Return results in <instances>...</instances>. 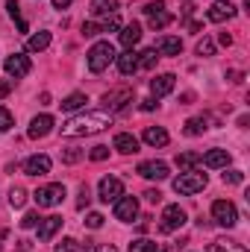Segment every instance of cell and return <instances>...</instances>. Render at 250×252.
Wrapping results in <instances>:
<instances>
[{"label": "cell", "mask_w": 250, "mask_h": 252, "mask_svg": "<svg viewBox=\"0 0 250 252\" xmlns=\"http://www.w3.org/2000/svg\"><path fill=\"white\" fill-rule=\"evenodd\" d=\"M109 126H112L109 112H83V115H74L71 121H65L62 135L65 138H83V135H97Z\"/></svg>", "instance_id": "obj_1"}, {"label": "cell", "mask_w": 250, "mask_h": 252, "mask_svg": "<svg viewBox=\"0 0 250 252\" xmlns=\"http://www.w3.org/2000/svg\"><path fill=\"white\" fill-rule=\"evenodd\" d=\"M112 62H115V47H112V41H97V44L85 53V64H88L91 73H103Z\"/></svg>", "instance_id": "obj_2"}, {"label": "cell", "mask_w": 250, "mask_h": 252, "mask_svg": "<svg viewBox=\"0 0 250 252\" xmlns=\"http://www.w3.org/2000/svg\"><path fill=\"white\" fill-rule=\"evenodd\" d=\"M206 185H209V176L200 173V170H183V173L174 179V190H177L180 196H194V193H200Z\"/></svg>", "instance_id": "obj_3"}, {"label": "cell", "mask_w": 250, "mask_h": 252, "mask_svg": "<svg viewBox=\"0 0 250 252\" xmlns=\"http://www.w3.org/2000/svg\"><path fill=\"white\" fill-rule=\"evenodd\" d=\"M33 199H36V205H39V208H56V205L65 199V185H62V182L42 185V188L33 193Z\"/></svg>", "instance_id": "obj_4"}, {"label": "cell", "mask_w": 250, "mask_h": 252, "mask_svg": "<svg viewBox=\"0 0 250 252\" xmlns=\"http://www.w3.org/2000/svg\"><path fill=\"white\" fill-rule=\"evenodd\" d=\"M212 220L224 229H233L239 223V208L230 202V199H215L212 202Z\"/></svg>", "instance_id": "obj_5"}, {"label": "cell", "mask_w": 250, "mask_h": 252, "mask_svg": "<svg viewBox=\"0 0 250 252\" xmlns=\"http://www.w3.org/2000/svg\"><path fill=\"white\" fill-rule=\"evenodd\" d=\"M144 15H147L150 30H165V27L174 21V15L165 9V0H150V3L144 6Z\"/></svg>", "instance_id": "obj_6"}, {"label": "cell", "mask_w": 250, "mask_h": 252, "mask_svg": "<svg viewBox=\"0 0 250 252\" xmlns=\"http://www.w3.org/2000/svg\"><path fill=\"white\" fill-rule=\"evenodd\" d=\"M186 226V211L180 208V205H165V211H162V217H159V229L165 232V235H171V232H177V229H183Z\"/></svg>", "instance_id": "obj_7"}, {"label": "cell", "mask_w": 250, "mask_h": 252, "mask_svg": "<svg viewBox=\"0 0 250 252\" xmlns=\"http://www.w3.org/2000/svg\"><path fill=\"white\" fill-rule=\"evenodd\" d=\"M97 196L109 205V202H118L121 196H124V182L118 179V176H103L100 179V185H97Z\"/></svg>", "instance_id": "obj_8"}, {"label": "cell", "mask_w": 250, "mask_h": 252, "mask_svg": "<svg viewBox=\"0 0 250 252\" xmlns=\"http://www.w3.org/2000/svg\"><path fill=\"white\" fill-rule=\"evenodd\" d=\"M126 103H132V88H115V91L103 94V106L109 112H121V109H126Z\"/></svg>", "instance_id": "obj_9"}, {"label": "cell", "mask_w": 250, "mask_h": 252, "mask_svg": "<svg viewBox=\"0 0 250 252\" xmlns=\"http://www.w3.org/2000/svg\"><path fill=\"white\" fill-rule=\"evenodd\" d=\"M30 56H24V53H12L6 62H3V70L9 73V76H15V79H21V76H27L30 73Z\"/></svg>", "instance_id": "obj_10"}, {"label": "cell", "mask_w": 250, "mask_h": 252, "mask_svg": "<svg viewBox=\"0 0 250 252\" xmlns=\"http://www.w3.org/2000/svg\"><path fill=\"white\" fill-rule=\"evenodd\" d=\"M135 217H138V199H135V196H121V199L115 202V220L132 223Z\"/></svg>", "instance_id": "obj_11"}, {"label": "cell", "mask_w": 250, "mask_h": 252, "mask_svg": "<svg viewBox=\"0 0 250 252\" xmlns=\"http://www.w3.org/2000/svg\"><path fill=\"white\" fill-rule=\"evenodd\" d=\"M206 18H209L212 24H224V21H230V18H236V6H233L230 0H215V3L209 6V12H206Z\"/></svg>", "instance_id": "obj_12"}, {"label": "cell", "mask_w": 250, "mask_h": 252, "mask_svg": "<svg viewBox=\"0 0 250 252\" xmlns=\"http://www.w3.org/2000/svg\"><path fill=\"white\" fill-rule=\"evenodd\" d=\"M174 85H177V76H174V73H159L156 79H150V94H153V100L168 97V94L174 91Z\"/></svg>", "instance_id": "obj_13"}, {"label": "cell", "mask_w": 250, "mask_h": 252, "mask_svg": "<svg viewBox=\"0 0 250 252\" xmlns=\"http://www.w3.org/2000/svg\"><path fill=\"white\" fill-rule=\"evenodd\" d=\"M50 167H53L50 156H30V158L24 161V173H27V176H47Z\"/></svg>", "instance_id": "obj_14"}, {"label": "cell", "mask_w": 250, "mask_h": 252, "mask_svg": "<svg viewBox=\"0 0 250 252\" xmlns=\"http://www.w3.org/2000/svg\"><path fill=\"white\" fill-rule=\"evenodd\" d=\"M135 173L144 176V179L162 182V179H168V164H165V161H141V164L135 167Z\"/></svg>", "instance_id": "obj_15"}, {"label": "cell", "mask_w": 250, "mask_h": 252, "mask_svg": "<svg viewBox=\"0 0 250 252\" xmlns=\"http://www.w3.org/2000/svg\"><path fill=\"white\" fill-rule=\"evenodd\" d=\"M153 50H156L159 56H180V53H183V41H180L177 35H162V38H156Z\"/></svg>", "instance_id": "obj_16"}, {"label": "cell", "mask_w": 250, "mask_h": 252, "mask_svg": "<svg viewBox=\"0 0 250 252\" xmlns=\"http://www.w3.org/2000/svg\"><path fill=\"white\" fill-rule=\"evenodd\" d=\"M50 129H53V118H50V115H36L33 124H30V129H27V135H30L33 141H39V138H47Z\"/></svg>", "instance_id": "obj_17"}, {"label": "cell", "mask_w": 250, "mask_h": 252, "mask_svg": "<svg viewBox=\"0 0 250 252\" xmlns=\"http://www.w3.org/2000/svg\"><path fill=\"white\" fill-rule=\"evenodd\" d=\"M200 161H203V167H212V170H227V164H230V153L227 150H209L206 156H200Z\"/></svg>", "instance_id": "obj_18"}, {"label": "cell", "mask_w": 250, "mask_h": 252, "mask_svg": "<svg viewBox=\"0 0 250 252\" xmlns=\"http://www.w3.org/2000/svg\"><path fill=\"white\" fill-rule=\"evenodd\" d=\"M62 223L65 220L56 217V214H53V217H42V223H39V241H50V238L62 229Z\"/></svg>", "instance_id": "obj_19"}, {"label": "cell", "mask_w": 250, "mask_h": 252, "mask_svg": "<svg viewBox=\"0 0 250 252\" xmlns=\"http://www.w3.org/2000/svg\"><path fill=\"white\" fill-rule=\"evenodd\" d=\"M112 147H115L118 153H124V156H132V153H138V138L129 135V132H118L115 141H112Z\"/></svg>", "instance_id": "obj_20"}, {"label": "cell", "mask_w": 250, "mask_h": 252, "mask_svg": "<svg viewBox=\"0 0 250 252\" xmlns=\"http://www.w3.org/2000/svg\"><path fill=\"white\" fill-rule=\"evenodd\" d=\"M141 138H144V144H150V147H165V144L171 141V135H168L162 126H147Z\"/></svg>", "instance_id": "obj_21"}, {"label": "cell", "mask_w": 250, "mask_h": 252, "mask_svg": "<svg viewBox=\"0 0 250 252\" xmlns=\"http://www.w3.org/2000/svg\"><path fill=\"white\" fill-rule=\"evenodd\" d=\"M118 38H121V44H124L126 50H132V47L141 41V27H138V24H126V27H121Z\"/></svg>", "instance_id": "obj_22"}, {"label": "cell", "mask_w": 250, "mask_h": 252, "mask_svg": "<svg viewBox=\"0 0 250 252\" xmlns=\"http://www.w3.org/2000/svg\"><path fill=\"white\" fill-rule=\"evenodd\" d=\"M215 124L212 115H197V118H188L186 121V135H203L209 126Z\"/></svg>", "instance_id": "obj_23"}, {"label": "cell", "mask_w": 250, "mask_h": 252, "mask_svg": "<svg viewBox=\"0 0 250 252\" xmlns=\"http://www.w3.org/2000/svg\"><path fill=\"white\" fill-rule=\"evenodd\" d=\"M115 62H118V70H121L124 76H132V73L138 70V53H132V50H124L121 56H115Z\"/></svg>", "instance_id": "obj_24"}, {"label": "cell", "mask_w": 250, "mask_h": 252, "mask_svg": "<svg viewBox=\"0 0 250 252\" xmlns=\"http://www.w3.org/2000/svg\"><path fill=\"white\" fill-rule=\"evenodd\" d=\"M47 47H50V32H47V30L30 35V41H27V50H30V53H42V50H47Z\"/></svg>", "instance_id": "obj_25"}, {"label": "cell", "mask_w": 250, "mask_h": 252, "mask_svg": "<svg viewBox=\"0 0 250 252\" xmlns=\"http://www.w3.org/2000/svg\"><path fill=\"white\" fill-rule=\"evenodd\" d=\"M91 15H94V18L118 15V3H115V0H94V3H91Z\"/></svg>", "instance_id": "obj_26"}, {"label": "cell", "mask_w": 250, "mask_h": 252, "mask_svg": "<svg viewBox=\"0 0 250 252\" xmlns=\"http://www.w3.org/2000/svg\"><path fill=\"white\" fill-rule=\"evenodd\" d=\"M206 252H248L242 244H236V241H227V238H218V241H212L209 244V250Z\"/></svg>", "instance_id": "obj_27"}, {"label": "cell", "mask_w": 250, "mask_h": 252, "mask_svg": "<svg viewBox=\"0 0 250 252\" xmlns=\"http://www.w3.org/2000/svg\"><path fill=\"white\" fill-rule=\"evenodd\" d=\"M85 103H88V100H85V94H80V91H77V94H68L59 106H62V112H77V109H83Z\"/></svg>", "instance_id": "obj_28"}, {"label": "cell", "mask_w": 250, "mask_h": 252, "mask_svg": "<svg viewBox=\"0 0 250 252\" xmlns=\"http://www.w3.org/2000/svg\"><path fill=\"white\" fill-rule=\"evenodd\" d=\"M200 164V153H177V167L180 170H194Z\"/></svg>", "instance_id": "obj_29"}, {"label": "cell", "mask_w": 250, "mask_h": 252, "mask_svg": "<svg viewBox=\"0 0 250 252\" xmlns=\"http://www.w3.org/2000/svg\"><path fill=\"white\" fill-rule=\"evenodd\" d=\"M6 9H9V18H12V21H18V30H21V32H30L27 21L21 18V6H18V0H9V3H6Z\"/></svg>", "instance_id": "obj_30"}, {"label": "cell", "mask_w": 250, "mask_h": 252, "mask_svg": "<svg viewBox=\"0 0 250 252\" xmlns=\"http://www.w3.org/2000/svg\"><path fill=\"white\" fill-rule=\"evenodd\" d=\"M24 202H27V190L21 188V185H15V188L9 190V205L12 208H24Z\"/></svg>", "instance_id": "obj_31"}, {"label": "cell", "mask_w": 250, "mask_h": 252, "mask_svg": "<svg viewBox=\"0 0 250 252\" xmlns=\"http://www.w3.org/2000/svg\"><path fill=\"white\" fill-rule=\"evenodd\" d=\"M129 252H156V241H147V238H138L129 244Z\"/></svg>", "instance_id": "obj_32"}, {"label": "cell", "mask_w": 250, "mask_h": 252, "mask_svg": "<svg viewBox=\"0 0 250 252\" xmlns=\"http://www.w3.org/2000/svg\"><path fill=\"white\" fill-rule=\"evenodd\" d=\"M156 59H159V53H156L153 47H147L144 53H138V67H153Z\"/></svg>", "instance_id": "obj_33"}, {"label": "cell", "mask_w": 250, "mask_h": 252, "mask_svg": "<svg viewBox=\"0 0 250 252\" xmlns=\"http://www.w3.org/2000/svg\"><path fill=\"white\" fill-rule=\"evenodd\" d=\"M83 156H85V153H83V150H77V147H65V150H62V161H65V164H77Z\"/></svg>", "instance_id": "obj_34"}, {"label": "cell", "mask_w": 250, "mask_h": 252, "mask_svg": "<svg viewBox=\"0 0 250 252\" xmlns=\"http://www.w3.org/2000/svg\"><path fill=\"white\" fill-rule=\"evenodd\" d=\"M197 56H215V41L212 38H200L197 41Z\"/></svg>", "instance_id": "obj_35"}, {"label": "cell", "mask_w": 250, "mask_h": 252, "mask_svg": "<svg viewBox=\"0 0 250 252\" xmlns=\"http://www.w3.org/2000/svg\"><path fill=\"white\" fill-rule=\"evenodd\" d=\"M12 126H15V118H12V112L0 106V132H9Z\"/></svg>", "instance_id": "obj_36"}, {"label": "cell", "mask_w": 250, "mask_h": 252, "mask_svg": "<svg viewBox=\"0 0 250 252\" xmlns=\"http://www.w3.org/2000/svg\"><path fill=\"white\" fill-rule=\"evenodd\" d=\"M88 158H91V161H103V158H109V147H103V144L91 147V150H88Z\"/></svg>", "instance_id": "obj_37"}, {"label": "cell", "mask_w": 250, "mask_h": 252, "mask_svg": "<svg viewBox=\"0 0 250 252\" xmlns=\"http://www.w3.org/2000/svg\"><path fill=\"white\" fill-rule=\"evenodd\" d=\"M39 223H42V217H39V211H27V214L21 217V226H24V229H36Z\"/></svg>", "instance_id": "obj_38"}, {"label": "cell", "mask_w": 250, "mask_h": 252, "mask_svg": "<svg viewBox=\"0 0 250 252\" xmlns=\"http://www.w3.org/2000/svg\"><path fill=\"white\" fill-rule=\"evenodd\" d=\"M224 182H227V185H242V182H245V173H242V170H227V173H224Z\"/></svg>", "instance_id": "obj_39"}, {"label": "cell", "mask_w": 250, "mask_h": 252, "mask_svg": "<svg viewBox=\"0 0 250 252\" xmlns=\"http://www.w3.org/2000/svg\"><path fill=\"white\" fill-rule=\"evenodd\" d=\"M53 252H77V241H74V238H62V241L53 247Z\"/></svg>", "instance_id": "obj_40"}, {"label": "cell", "mask_w": 250, "mask_h": 252, "mask_svg": "<svg viewBox=\"0 0 250 252\" xmlns=\"http://www.w3.org/2000/svg\"><path fill=\"white\" fill-rule=\"evenodd\" d=\"M83 35H85V38H94V35H100V24H97V21H88V24H83Z\"/></svg>", "instance_id": "obj_41"}, {"label": "cell", "mask_w": 250, "mask_h": 252, "mask_svg": "<svg viewBox=\"0 0 250 252\" xmlns=\"http://www.w3.org/2000/svg\"><path fill=\"white\" fill-rule=\"evenodd\" d=\"M85 226H88V229H100V226H103V214H97V211H91V214L85 217Z\"/></svg>", "instance_id": "obj_42"}, {"label": "cell", "mask_w": 250, "mask_h": 252, "mask_svg": "<svg viewBox=\"0 0 250 252\" xmlns=\"http://www.w3.org/2000/svg\"><path fill=\"white\" fill-rule=\"evenodd\" d=\"M80 199H77V208H85L88 205V199H91V193H88V185H80V193H77Z\"/></svg>", "instance_id": "obj_43"}, {"label": "cell", "mask_w": 250, "mask_h": 252, "mask_svg": "<svg viewBox=\"0 0 250 252\" xmlns=\"http://www.w3.org/2000/svg\"><path fill=\"white\" fill-rule=\"evenodd\" d=\"M85 252H118L112 244H91V247H85Z\"/></svg>", "instance_id": "obj_44"}, {"label": "cell", "mask_w": 250, "mask_h": 252, "mask_svg": "<svg viewBox=\"0 0 250 252\" xmlns=\"http://www.w3.org/2000/svg\"><path fill=\"white\" fill-rule=\"evenodd\" d=\"M144 199H147V202H150V205H156V202H162V193H159V190H144Z\"/></svg>", "instance_id": "obj_45"}, {"label": "cell", "mask_w": 250, "mask_h": 252, "mask_svg": "<svg viewBox=\"0 0 250 252\" xmlns=\"http://www.w3.org/2000/svg\"><path fill=\"white\" fill-rule=\"evenodd\" d=\"M12 94V79H0V100Z\"/></svg>", "instance_id": "obj_46"}, {"label": "cell", "mask_w": 250, "mask_h": 252, "mask_svg": "<svg viewBox=\"0 0 250 252\" xmlns=\"http://www.w3.org/2000/svg\"><path fill=\"white\" fill-rule=\"evenodd\" d=\"M218 41H221L224 47H230V44H233V35H230V32H221V35H218Z\"/></svg>", "instance_id": "obj_47"}, {"label": "cell", "mask_w": 250, "mask_h": 252, "mask_svg": "<svg viewBox=\"0 0 250 252\" xmlns=\"http://www.w3.org/2000/svg\"><path fill=\"white\" fill-rule=\"evenodd\" d=\"M141 109H144V112H153V109H156V100H141Z\"/></svg>", "instance_id": "obj_48"}, {"label": "cell", "mask_w": 250, "mask_h": 252, "mask_svg": "<svg viewBox=\"0 0 250 252\" xmlns=\"http://www.w3.org/2000/svg\"><path fill=\"white\" fill-rule=\"evenodd\" d=\"M71 3H74V0H53V6H56V9H68Z\"/></svg>", "instance_id": "obj_49"}, {"label": "cell", "mask_w": 250, "mask_h": 252, "mask_svg": "<svg viewBox=\"0 0 250 252\" xmlns=\"http://www.w3.org/2000/svg\"><path fill=\"white\" fill-rule=\"evenodd\" d=\"M30 247H33L30 241H18V250H21V252H30Z\"/></svg>", "instance_id": "obj_50"}, {"label": "cell", "mask_w": 250, "mask_h": 252, "mask_svg": "<svg viewBox=\"0 0 250 252\" xmlns=\"http://www.w3.org/2000/svg\"><path fill=\"white\" fill-rule=\"evenodd\" d=\"M3 238H6V232H0V241H3Z\"/></svg>", "instance_id": "obj_51"}, {"label": "cell", "mask_w": 250, "mask_h": 252, "mask_svg": "<svg viewBox=\"0 0 250 252\" xmlns=\"http://www.w3.org/2000/svg\"><path fill=\"white\" fill-rule=\"evenodd\" d=\"M156 252H171V250H156Z\"/></svg>", "instance_id": "obj_52"}]
</instances>
